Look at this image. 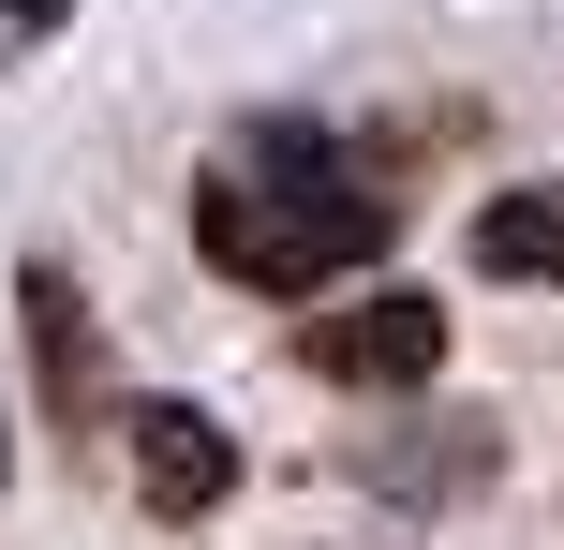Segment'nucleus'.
<instances>
[{"label": "nucleus", "mask_w": 564, "mask_h": 550, "mask_svg": "<svg viewBox=\"0 0 564 550\" xmlns=\"http://www.w3.org/2000/svg\"><path fill=\"white\" fill-rule=\"evenodd\" d=\"M387 238H401V194H371V164L327 119H253L238 164L194 179V254L238 298H312L341 268H371Z\"/></svg>", "instance_id": "1"}, {"label": "nucleus", "mask_w": 564, "mask_h": 550, "mask_svg": "<svg viewBox=\"0 0 564 550\" xmlns=\"http://www.w3.org/2000/svg\"><path fill=\"white\" fill-rule=\"evenodd\" d=\"M297 357H312L327 387H431V373H446V298H416V283H357L341 313L297 327Z\"/></svg>", "instance_id": "2"}, {"label": "nucleus", "mask_w": 564, "mask_h": 550, "mask_svg": "<svg viewBox=\"0 0 564 550\" xmlns=\"http://www.w3.org/2000/svg\"><path fill=\"white\" fill-rule=\"evenodd\" d=\"M119 432H134V492H149V521H224V492H238V432H224L208 402H134Z\"/></svg>", "instance_id": "3"}, {"label": "nucleus", "mask_w": 564, "mask_h": 550, "mask_svg": "<svg viewBox=\"0 0 564 550\" xmlns=\"http://www.w3.org/2000/svg\"><path fill=\"white\" fill-rule=\"evenodd\" d=\"M15 313H30V357H45V417L89 432V417H105V343H89L75 268H15Z\"/></svg>", "instance_id": "4"}, {"label": "nucleus", "mask_w": 564, "mask_h": 550, "mask_svg": "<svg viewBox=\"0 0 564 550\" xmlns=\"http://www.w3.org/2000/svg\"><path fill=\"white\" fill-rule=\"evenodd\" d=\"M476 268L564 298V194H490V208H476Z\"/></svg>", "instance_id": "5"}, {"label": "nucleus", "mask_w": 564, "mask_h": 550, "mask_svg": "<svg viewBox=\"0 0 564 550\" xmlns=\"http://www.w3.org/2000/svg\"><path fill=\"white\" fill-rule=\"evenodd\" d=\"M59 15H75V0H0V60H15V45H45Z\"/></svg>", "instance_id": "6"}, {"label": "nucleus", "mask_w": 564, "mask_h": 550, "mask_svg": "<svg viewBox=\"0 0 564 550\" xmlns=\"http://www.w3.org/2000/svg\"><path fill=\"white\" fill-rule=\"evenodd\" d=\"M0 476H15V432H0Z\"/></svg>", "instance_id": "7"}]
</instances>
